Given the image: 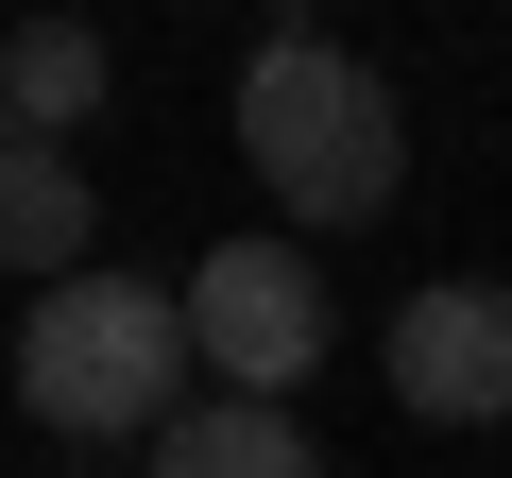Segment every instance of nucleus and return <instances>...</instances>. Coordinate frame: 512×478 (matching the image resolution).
Returning a JSON list of instances; mask_svg holds the SVG:
<instances>
[{"instance_id":"nucleus-1","label":"nucleus","mask_w":512,"mask_h":478,"mask_svg":"<svg viewBox=\"0 0 512 478\" xmlns=\"http://www.w3.org/2000/svg\"><path fill=\"white\" fill-rule=\"evenodd\" d=\"M239 154H256V188H274V239H342V222H376V205L410 188L393 86H376L342 35H308V18L239 52Z\"/></svg>"},{"instance_id":"nucleus-2","label":"nucleus","mask_w":512,"mask_h":478,"mask_svg":"<svg viewBox=\"0 0 512 478\" xmlns=\"http://www.w3.org/2000/svg\"><path fill=\"white\" fill-rule=\"evenodd\" d=\"M188 376H205V359H188V291L69 274V291L18 308V393H35V427H69V444H137V427H171Z\"/></svg>"},{"instance_id":"nucleus-3","label":"nucleus","mask_w":512,"mask_h":478,"mask_svg":"<svg viewBox=\"0 0 512 478\" xmlns=\"http://www.w3.org/2000/svg\"><path fill=\"white\" fill-rule=\"evenodd\" d=\"M188 359L222 393H308L325 376V274H308V239H222V257H188Z\"/></svg>"},{"instance_id":"nucleus-4","label":"nucleus","mask_w":512,"mask_h":478,"mask_svg":"<svg viewBox=\"0 0 512 478\" xmlns=\"http://www.w3.org/2000/svg\"><path fill=\"white\" fill-rule=\"evenodd\" d=\"M393 410L427 427H512V291L495 274H427L393 308Z\"/></svg>"},{"instance_id":"nucleus-5","label":"nucleus","mask_w":512,"mask_h":478,"mask_svg":"<svg viewBox=\"0 0 512 478\" xmlns=\"http://www.w3.org/2000/svg\"><path fill=\"white\" fill-rule=\"evenodd\" d=\"M86 239H103V205H86V171L52 154V137H0V274H86Z\"/></svg>"},{"instance_id":"nucleus-6","label":"nucleus","mask_w":512,"mask_h":478,"mask_svg":"<svg viewBox=\"0 0 512 478\" xmlns=\"http://www.w3.org/2000/svg\"><path fill=\"white\" fill-rule=\"evenodd\" d=\"M103 86H120V52L86 18H18L0 35V137H69V120H103Z\"/></svg>"},{"instance_id":"nucleus-7","label":"nucleus","mask_w":512,"mask_h":478,"mask_svg":"<svg viewBox=\"0 0 512 478\" xmlns=\"http://www.w3.org/2000/svg\"><path fill=\"white\" fill-rule=\"evenodd\" d=\"M154 478H325V444H308V410L205 393V410H171V427H154Z\"/></svg>"}]
</instances>
